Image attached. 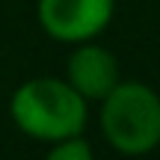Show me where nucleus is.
Wrapping results in <instances>:
<instances>
[{"mask_svg":"<svg viewBox=\"0 0 160 160\" xmlns=\"http://www.w3.org/2000/svg\"><path fill=\"white\" fill-rule=\"evenodd\" d=\"M86 98L68 80L59 77H33L12 92L9 116L21 133L39 142L80 137L89 119Z\"/></svg>","mask_w":160,"mask_h":160,"instance_id":"nucleus-1","label":"nucleus"},{"mask_svg":"<svg viewBox=\"0 0 160 160\" xmlns=\"http://www.w3.org/2000/svg\"><path fill=\"white\" fill-rule=\"evenodd\" d=\"M101 131L125 157L151 154L160 145V95L148 83L119 80L101 98Z\"/></svg>","mask_w":160,"mask_h":160,"instance_id":"nucleus-2","label":"nucleus"},{"mask_svg":"<svg viewBox=\"0 0 160 160\" xmlns=\"http://www.w3.org/2000/svg\"><path fill=\"white\" fill-rule=\"evenodd\" d=\"M113 9L116 0H39L36 15L53 42L80 45L107 30Z\"/></svg>","mask_w":160,"mask_h":160,"instance_id":"nucleus-3","label":"nucleus"},{"mask_svg":"<svg viewBox=\"0 0 160 160\" xmlns=\"http://www.w3.org/2000/svg\"><path fill=\"white\" fill-rule=\"evenodd\" d=\"M65 80L86 101H101L119 83V62L107 48L95 42H80L65 62Z\"/></svg>","mask_w":160,"mask_h":160,"instance_id":"nucleus-4","label":"nucleus"},{"mask_svg":"<svg viewBox=\"0 0 160 160\" xmlns=\"http://www.w3.org/2000/svg\"><path fill=\"white\" fill-rule=\"evenodd\" d=\"M45 160H95V157H92V145L80 133V137H68V139L51 142V151L45 154Z\"/></svg>","mask_w":160,"mask_h":160,"instance_id":"nucleus-5","label":"nucleus"}]
</instances>
